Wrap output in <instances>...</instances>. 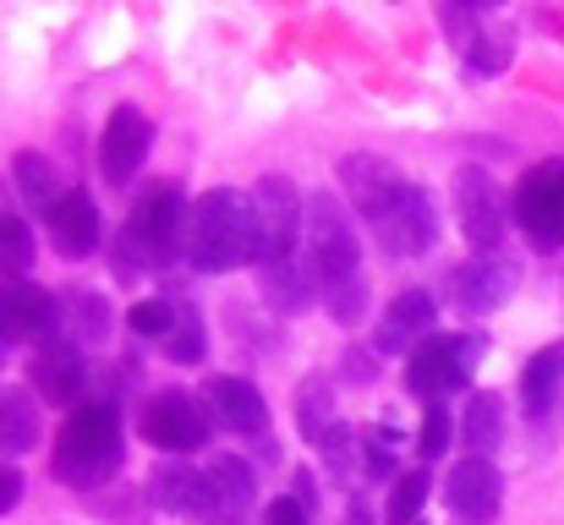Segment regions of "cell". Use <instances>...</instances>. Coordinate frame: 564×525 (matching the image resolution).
Here are the masks:
<instances>
[{"instance_id":"1","label":"cell","mask_w":564,"mask_h":525,"mask_svg":"<svg viewBox=\"0 0 564 525\" xmlns=\"http://www.w3.org/2000/svg\"><path fill=\"white\" fill-rule=\"evenodd\" d=\"M340 181L351 192V208L362 214V225L373 230V241L389 258H422L438 241L433 197L416 181H405L389 160H378V154H346L340 160Z\"/></svg>"},{"instance_id":"2","label":"cell","mask_w":564,"mask_h":525,"mask_svg":"<svg viewBox=\"0 0 564 525\" xmlns=\"http://www.w3.org/2000/svg\"><path fill=\"white\" fill-rule=\"evenodd\" d=\"M302 263H307V280L324 302V313L335 324H362L368 313V274H362V241H357V225L351 214L340 208V197L318 192L307 203V236H302Z\"/></svg>"},{"instance_id":"3","label":"cell","mask_w":564,"mask_h":525,"mask_svg":"<svg viewBox=\"0 0 564 525\" xmlns=\"http://www.w3.org/2000/svg\"><path fill=\"white\" fill-rule=\"evenodd\" d=\"M127 460V438H121V411L110 400H88L66 416V427L55 433V455H50V471L55 482L66 488H99L121 471Z\"/></svg>"},{"instance_id":"4","label":"cell","mask_w":564,"mask_h":525,"mask_svg":"<svg viewBox=\"0 0 564 525\" xmlns=\"http://www.w3.org/2000/svg\"><path fill=\"white\" fill-rule=\"evenodd\" d=\"M187 263L197 274H225L252 263V192L214 186L187 214Z\"/></svg>"},{"instance_id":"5","label":"cell","mask_w":564,"mask_h":525,"mask_svg":"<svg viewBox=\"0 0 564 525\" xmlns=\"http://www.w3.org/2000/svg\"><path fill=\"white\" fill-rule=\"evenodd\" d=\"M187 214H192V203L176 186L149 192V197L132 208L127 230H121V274L176 263V258L187 252Z\"/></svg>"},{"instance_id":"6","label":"cell","mask_w":564,"mask_h":525,"mask_svg":"<svg viewBox=\"0 0 564 525\" xmlns=\"http://www.w3.org/2000/svg\"><path fill=\"white\" fill-rule=\"evenodd\" d=\"M302 236H307V203L291 186V175H263L252 186V263L280 269L302 258Z\"/></svg>"},{"instance_id":"7","label":"cell","mask_w":564,"mask_h":525,"mask_svg":"<svg viewBox=\"0 0 564 525\" xmlns=\"http://www.w3.org/2000/svg\"><path fill=\"white\" fill-rule=\"evenodd\" d=\"M482 350H488L482 335H433L427 346H416L405 356V383H411L427 405H444V394H455V389L471 383Z\"/></svg>"},{"instance_id":"8","label":"cell","mask_w":564,"mask_h":525,"mask_svg":"<svg viewBox=\"0 0 564 525\" xmlns=\"http://www.w3.org/2000/svg\"><path fill=\"white\" fill-rule=\"evenodd\" d=\"M510 208H516V225L527 230L532 247H543V252L564 247V160L532 165V171L521 175Z\"/></svg>"},{"instance_id":"9","label":"cell","mask_w":564,"mask_h":525,"mask_svg":"<svg viewBox=\"0 0 564 525\" xmlns=\"http://www.w3.org/2000/svg\"><path fill=\"white\" fill-rule=\"evenodd\" d=\"M138 427H143V438H149L154 449H165V455H192V449L208 444L214 416H208L203 400H192L182 389H160V394L143 405Z\"/></svg>"},{"instance_id":"10","label":"cell","mask_w":564,"mask_h":525,"mask_svg":"<svg viewBox=\"0 0 564 525\" xmlns=\"http://www.w3.org/2000/svg\"><path fill=\"white\" fill-rule=\"evenodd\" d=\"M516 285H521V269H516L505 252H494V258H471V263H455V269L444 274L449 302L466 307V313H499V307L516 296Z\"/></svg>"},{"instance_id":"11","label":"cell","mask_w":564,"mask_h":525,"mask_svg":"<svg viewBox=\"0 0 564 525\" xmlns=\"http://www.w3.org/2000/svg\"><path fill=\"white\" fill-rule=\"evenodd\" d=\"M444 504L460 525H494L499 521V504H505V477L494 460H455L449 466V482H444Z\"/></svg>"},{"instance_id":"12","label":"cell","mask_w":564,"mask_h":525,"mask_svg":"<svg viewBox=\"0 0 564 525\" xmlns=\"http://www.w3.org/2000/svg\"><path fill=\"white\" fill-rule=\"evenodd\" d=\"M455 208H460V236L471 241L477 258H494L505 241V197L494 186V175L460 171L455 181Z\"/></svg>"},{"instance_id":"13","label":"cell","mask_w":564,"mask_h":525,"mask_svg":"<svg viewBox=\"0 0 564 525\" xmlns=\"http://www.w3.org/2000/svg\"><path fill=\"white\" fill-rule=\"evenodd\" d=\"M149 149H154L149 116L138 105H116L110 121H105V132H99V171H105V181L110 186H127L138 175V165L149 160Z\"/></svg>"},{"instance_id":"14","label":"cell","mask_w":564,"mask_h":525,"mask_svg":"<svg viewBox=\"0 0 564 525\" xmlns=\"http://www.w3.org/2000/svg\"><path fill=\"white\" fill-rule=\"evenodd\" d=\"M28 378H33V389L44 394V400H55V405H88L83 394H88V361H83V350L72 346V340H44L39 356H33V367H28Z\"/></svg>"},{"instance_id":"15","label":"cell","mask_w":564,"mask_h":525,"mask_svg":"<svg viewBox=\"0 0 564 525\" xmlns=\"http://www.w3.org/2000/svg\"><path fill=\"white\" fill-rule=\"evenodd\" d=\"M203 405H208V416H214L219 427H230V433H241V438H258V433L269 427V400H263L258 383H247V378H230V372L208 378Z\"/></svg>"},{"instance_id":"16","label":"cell","mask_w":564,"mask_h":525,"mask_svg":"<svg viewBox=\"0 0 564 525\" xmlns=\"http://www.w3.org/2000/svg\"><path fill=\"white\" fill-rule=\"evenodd\" d=\"M433 296L427 291H400L394 302H389V313L378 318L373 329V350L378 356H405V350L427 346L433 340Z\"/></svg>"},{"instance_id":"17","label":"cell","mask_w":564,"mask_h":525,"mask_svg":"<svg viewBox=\"0 0 564 525\" xmlns=\"http://www.w3.org/2000/svg\"><path fill=\"white\" fill-rule=\"evenodd\" d=\"M61 324V302L39 285H0V335L11 346L22 340H50V329Z\"/></svg>"},{"instance_id":"18","label":"cell","mask_w":564,"mask_h":525,"mask_svg":"<svg viewBox=\"0 0 564 525\" xmlns=\"http://www.w3.org/2000/svg\"><path fill=\"white\" fill-rule=\"evenodd\" d=\"M149 499H154V510H165V515H176V521H214V504H208V477L203 471H192L187 460L182 466H160L154 477H149Z\"/></svg>"},{"instance_id":"19","label":"cell","mask_w":564,"mask_h":525,"mask_svg":"<svg viewBox=\"0 0 564 525\" xmlns=\"http://www.w3.org/2000/svg\"><path fill=\"white\" fill-rule=\"evenodd\" d=\"M50 241H55L66 258H88V252H99L105 225H99V208H94L88 192H66V197L50 208Z\"/></svg>"},{"instance_id":"20","label":"cell","mask_w":564,"mask_h":525,"mask_svg":"<svg viewBox=\"0 0 564 525\" xmlns=\"http://www.w3.org/2000/svg\"><path fill=\"white\" fill-rule=\"evenodd\" d=\"M208 504H214V521H241L247 504L258 499V482H252V466L241 455H219L208 471Z\"/></svg>"},{"instance_id":"21","label":"cell","mask_w":564,"mask_h":525,"mask_svg":"<svg viewBox=\"0 0 564 525\" xmlns=\"http://www.w3.org/2000/svg\"><path fill=\"white\" fill-rule=\"evenodd\" d=\"M564 394V346H543L521 367V405L532 416H549Z\"/></svg>"},{"instance_id":"22","label":"cell","mask_w":564,"mask_h":525,"mask_svg":"<svg viewBox=\"0 0 564 525\" xmlns=\"http://www.w3.org/2000/svg\"><path fill=\"white\" fill-rule=\"evenodd\" d=\"M44 427H39V405L28 389H0V449L6 455H28L39 449Z\"/></svg>"},{"instance_id":"23","label":"cell","mask_w":564,"mask_h":525,"mask_svg":"<svg viewBox=\"0 0 564 525\" xmlns=\"http://www.w3.org/2000/svg\"><path fill=\"white\" fill-rule=\"evenodd\" d=\"M61 324L72 329L66 340L83 350V346H105V335H110V302L105 296H94V291H72L66 296V307H61Z\"/></svg>"},{"instance_id":"24","label":"cell","mask_w":564,"mask_h":525,"mask_svg":"<svg viewBox=\"0 0 564 525\" xmlns=\"http://www.w3.org/2000/svg\"><path fill=\"white\" fill-rule=\"evenodd\" d=\"M460 438H466V449L477 460H488V449H499V438H505V405H499V394H471L466 400Z\"/></svg>"},{"instance_id":"25","label":"cell","mask_w":564,"mask_h":525,"mask_svg":"<svg viewBox=\"0 0 564 525\" xmlns=\"http://www.w3.org/2000/svg\"><path fill=\"white\" fill-rule=\"evenodd\" d=\"M263 296L274 302V313H285V318H296V313H307L313 307V280H307V263L296 258V263H280V269H263Z\"/></svg>"},{"instance_id":"26","label":"cell","mask_w":564,"mask_h":525,"mask_svg":"<svg viewBox=\"0 0 564 525\" xmlns=\"http://www.w3.org/2000/svg\"><path fill=\"white\" fill-rule=\"evenodd\" d=\"M11 181H17V192H22L33 208H44V214L61 203V197H55V165H50L44 154H33V149L11 160Z\"/></svg>"},{"instance_id":"27","label":"cell","mask_w":564,"mask_h":525,"mask_svg":"<svg viewBox=\"0 0 564 525\" xmlns=\"http://www.w3.org/2000/svg\"><path fill=\"white\" fill-rule=\"evenodd\" d=\"M296 422H302V438H307L313 449H324V444H329V433L340 427V416H335V400H329V389H324V383H307V389H302Z\"/></svg>"},{"instance_id":"28","label":"cell","mask_w":564,"mask_h":525,"mask_svg":"<svg viewBox=\"0 0 564 525\" xmlns=\"http://www.w3.org/2000/svg\"><path fill=\"white\" fill-rule=\"evenodd\" d=\"M165 356L176 361V367H197L203 356H208V324H203V313L197 307H182V318H176V335L165 340Z\"/></svg>"},{"instance_id":"29","label":"cell","mask_w":564,"mask_h":525,"mask_svg":"<svg viewBox=\"0 0 564 525\" xmlns=\"http://www.w3.org/2000/svg\"><path fill=\"white\" fill-rule=\"evenodd\" d=\"M427 488H433V477L427 471H400L394 477V493H389V525H416L422 515V504H427Z\"/></svg>"},{"instance_id":"30","label":"cell","mask_w":564,"mask_h":525,"mask_svg":"<svg viewBox=\"0 0 564 525\" xmlns=\"http://www.w3.org/2000/svg\"><path fill=\"white\" fill-rule=\"evenodd\" d=\"M33 269V230L17 214H0V274H28Z\"/></svg>"},{"instance_id":"31","label":"cell","mask_w":564,"mask_h":525,"mask_svg":"<svg viewBox=\"0 0 564 525\" xmlns=\"http://www.w3.org/2000/svg\"><path fill=\"white\" fill-rule=\"evenodd\" d=\"M176 318H182V307H176V302H160V296H149V302H138V307L127 313L132 335H138V340H160V346L176 335Z\"/></svg>"},{"instance_id":"32","label":"cell","mask_w":564,"mask_h":525,"mask_svg":"<svg viewBox=\"0 0 564 525\" xmlns=\"http://www.w3.org/2000/svg\"><path fill=\"white\" fill-rule=\"evenodd\" d=\"M449 449V405H427L422 416V438H416V455L422 460H438Z\"/></svg>"},{"instance_id":"33","label":"cell","mask_w":564,"mask_h":525,"mask_svg":"<svg viewBox=\"0 0 564 525\" xmlns=\"http://www.w3.org/2000/svg\"><path fill=\"white\" fill-rule=\"evenodd\" d=\"M466 66L482 72V77L505 72V66H510V39H488V33H477V44L466 50Z\"/></svg>"},{"instance_id":"34","label":"cell","mask_w":564,"mask_h":525,"mask_svg":"<svg viewBox=\"0 0 564 525\" xmlns=\"http://www.w3.org/2000/svg\"><path fill=\"white\" fill-rule=\"evenodd\" d=\"M438 22H444V33H449L460 50H471V44H477V11H471V6H444V11H438Z\"/></svg>"},{"instance_id":"35","label":"cell","mask_w":564,"mask_h":525,"mask_svg":"<svg viewBox=\"0 0 564 525\" xmlns=\"http://www.w3.org/2000/svg\"><path fill=\"white\" fill-rule=\"evenodd\" d=\"M307 521H313V515H307L296 499H274V504L263 510V521L258 525H307Z\"/></svg>"},{"instance_id":"36","label":"cell","mask_w":564,"mask_h":525,"mask_svg":"<svg viewBox=\"0 0 564 525\" xmlns=\"http://www.w3.org/2000/svg\"><path fill=\"white\" fill-rule=\"evenodd\" d=\"M22 504V471L17 466H0V515H11Z\"/></svg>"},{"instance_id":"37","label":"cell","mask_w":564,"mask_h":525,"mask_svg":"<svg viewBox=\"0 0 564 525\" xmlns=\"http://www.w3.org/2000/svg\"><path fill=\"white\" fill-rule=\"evenodd\" d=\"M346 525H373V515H368V504H351V515H346Z\"/></svg>"},{"instance_id":"38","label":"cell","mask_w":564,"mask_h":525,"mask_svg":"<svg viewBox=\"0 0 564 525\" xmlns=\"http://www.w3.org/2000/svg\"><path fill=\"white\" fill-rule=\"evenodd\" d=\"M6 361H11V340L0 335V367H6Z\"/></svg>"},{"instance_id":"39","label":"cell","mask_w":564,"mask_h":525,"mask_svg":"<svg viewBox=\"0 0 564 525\" xmlns=\"http://www.w3.org/2000/svg\"><path fill=\"white\" fill-rule=\"evenodd\" d=\"M208 525H241V521H208Z\"/></svg>"}]
</instances>
